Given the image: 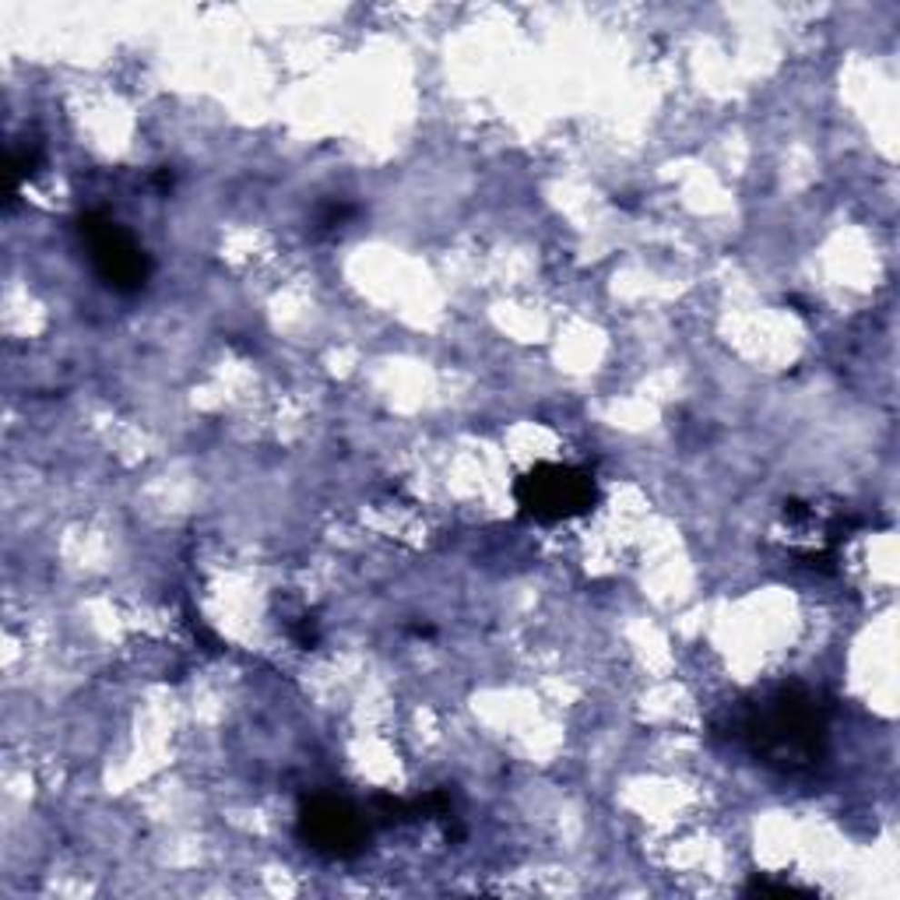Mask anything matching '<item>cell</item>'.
Wrapping results in <instances>:
<instances>
[{
	"label": "cell",
	"instance_id": "10",
	"mask_svg": "<svg viewBox=\"0 0 900 900\" xmlns=\"http://www.w3.org/2000/svg\"><path fill=\"white\" fill-rule=\"evenodd\" d=\"M785 517H788V521H805V517H809V510H805L802 500H788V504H785Z\"/></svg>",
	"mask_w": 900,
	"mask_h": 900
},
{
	"label": "cell",
	"instance_id": "3",
	"mask_svg": "<svg viewBox=\"0 0 900 900\" xmlns=\"http://www.w3.org/2000/svg\"><path fill=\"white\" fill-rule=\"evenodd\" d=\"M75 229H78L81 246L88 250V261L106 289L120 292V295H134L148 285L152 257L116 218H109L106 212H81Z\"/></svg>",
	"mask_w": 900,
	"mask_h": 900
},
{
	"label": "cell",
	"instance_id": "2",
	"mask_svg": "<svg viewBox=\"0 0 900 900\" xmlns=\"http://www.w3.org/2000/svg\"><path fill=\"white\" fill-rule=\"evenodd\" d=\"M514 500L521 517L535 525H559L591 514L598 504V485L587 468L542 461L514 482Z\"/></svg>",
	"mask_w": 900,
	"mask_h": 900
},
{
	"label": "cell",
	"instance_id": "4",
	"mask_svg": "<svg viewBox=\"0 0 900 900\" xmlns=\"http://www.w3.org/2000/svg\"><path fill=\"white\" fill-rule=\"evenodd\" d=\"M295 837L324 858H355L370 847V823L348 798L303 795L295 809Z\"/></svg>",
	"mask_w": 900,
	"mask_h": 900
},
{
	"label": "cell",
	"instance_id": "9",
	"mask_svg": "<svg viewBox=\"0 0 900 900\" xmlns=\"http://www.w3.org/2000/svg\"><path fill=\"white\" fill-rule=\"evenodd\" d=\"M292 640L299 644V647H317V640H320V630H317V619L314 615H303L299 623H295V630H292Z\"/></svg>",
	"mask_w": 900,
	"mask_h": 900
},
{
	"label": "cell",
	"instance_id": "11",
	"mask_svg": "<svg viewBox=\"0 0 900 900\" xmlns=\"http://www.w3.org/2000/svg\"><path fill=\"white\" fill-rule=\"evenodd\" d=\"M173 180H176V176H173V169H169V165H162L159 173H155V186H159L162 194H165V190H173Z\"/></svg>",
	"mask_w": 900,
	"mask_h": 900
},
{
	"label": "cell",
	"instance_id": "8",
	"mask_svg": "<svg viewBox=\"0 0 900 900\" xmlns=\"http://www.w3.org/2000/svg\"><path fill=\"white\" fill-rule=\"evenodd\" d=\"M352 215H355V208H352L348 201H331V205L320 212V225H324V229H335V225H345Z\"/></svg>",
	"mask_w": 900,
	"mask_h": 900
},
{
	"label": "cell",
	"instance_id": "1",
	"mask_svg": "<svg viewBox=\"0 0 900 900\" xmlns=\"http://www.w3.org/2000/svg\"><path fill=\"white\" fill-rule=\"evenodd\" d=\"M826 704L802 683L767 689L756 704L745 707L742 739L760 756V764L781 774H802L820 767L830 739Z\"/></svg>",
	"mask_w": 900,
	"mask_h": 900
},
{
	"label": "cell",
	"instance_id": "6",
	"mask_svg": "<svg viewBox=\"0 0 900 900\" xmlns=\"http://www.w3.org/2000/svg\"><path fill=\"white\" fill-rule=\"evenodd\" d=\"M745 897H813V890H802L792 883H781V879H770V875H753L745 886H742Z\"/></svg>",
	"mask_w": 900,
	"mask_h": 900
},
{
	"label": "cell",
	"instance_id": "5",
	"mask_svg": "<svg viewBox=\"0 0 900 900\" xmlns=\"http://www.w3.org/2000/svg\"><path fill=\"white\" fill-rule=\"evenodd\" d=\"M43 165V145L39 141H22L11 148V190H7V205L18 201V190L25 180H32Z\"/></svg>",
	"mask_w": 900,
	"mask_h": 900
},
{
	"label": "cell",
	"instance_id": "7",
	"mask_svg": "<svg viewBox=\"0 0 900 900\" xmlns=\"http://www.w3.org/2000/svg\"><path fill=\"white\" fill-rule=\"evenodd\" d=\"M186 623H190V634H194V640H201V647H205V651H212V655L222 651V640H218V636H215L212 630L201 623V615H197V612L186 609Z\"/></svg>",
	"mask_w": 900,
	"mask_h": 900
}]
</instances>
